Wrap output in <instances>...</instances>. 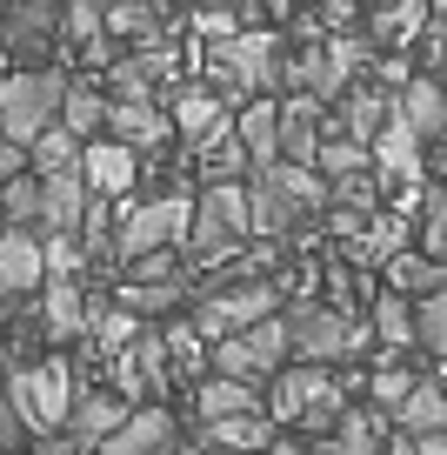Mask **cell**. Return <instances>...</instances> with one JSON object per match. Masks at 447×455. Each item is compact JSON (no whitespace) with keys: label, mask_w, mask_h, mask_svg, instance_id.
Segmentation results:
<instances>
[{"label":"cell","mask_w":447,"mask_h":455,"mask_svg":"<svg viewBox=\"0 0 447 455\" xmlns=\"http://www.w3.org/2000/svg\"><path fill=\"white\" fill-rule=\"evenodd\" d=\"M327 208V188L314 181V168H287V161H267L254 168L247 181V235H287L301 214H321Z\"/></svg>","instance_id":"6da1fadb"},{"label":"cell","mask_w":447,"mask_h":455,"mask_svg":"<svg viewBox=\"0 0 447 455\" xmlns=\"http://www.w3.org/2000/svg\"><path fill=\"white\" fill-rule=\"evenodd\" d=\"M280 328H287V355H301V369H327V362H348L367 348V328H354L327 301H294Z\"/></svg>","instance_id":"7a4b0ae2"},{"label":"cell","mask_w":447,"mask_h":455,"mask_svg":"<svg viewBox=\"0 0 447 455\" xmlns=\"http://www.w3.org/2000/svg\"><path fill=\"white\" fill-rule=\"evenodd\" d=\"M7 409L20 415V428H41V435H54L60 422H67L74 409V369L67 362H27V369L7 375Z\"/></svg>","instance_id":"3957f363"},{"label":"cell","mask_w":447,"mask_h":455,"mask_svg":"<svg viewBox=\"0 0 447 455\" xmlns=\"http://www.w3.org/2000/svg\"><path fill=\"white\" fill-rule=\"evenodd\" d=\"M60 87H67V74H54V68L7 74V81H0V141L27 148L34 134H47V121H54V108H60Z\"/></svg>","instance_id":"277c9868"},{"label":"cell","mask_w":447,"mask_h":455,"mask_svg":"<svg viewBox=\"0 0 447 455\" xmlns=\"http://www.w3.org/2000/svg\"><path fill=\"white\" fill-rule=\"evenodd\" d=\"M280 369H287V328H280V315H267V322L214 341V375H221V382L254 388V382H274Z\"/></svg>","instance_id":"5b68a950"},{"label":"cell","mask_w":447,"mask_h":455,"mask_svg":"<svg viewBox=\"0 0 447 455\" xmlns=\"http://www.w3.org/2000/svg\"><path fill=\"white\" fill-rule=\"evenodd\" d=\"M247 242V188L240 181H208V195L187 214V255H234Z\"/></svg>","instance_id":"8992f818"},{"label":"cell","mask_w":447,"mask_h":455,"mask_svg":"<svg viewBox=\"0 0 447 455\" xmlns=\"http://www.w3.org/2000/svg\"><path fill=\"white\" fill-rule=\"evenodd\" d=\"M187 214H194V201H187V195H161V201H147V208H134V214L121 221L114 255H121V261L181 255V248H187Z\"/></svg>","instance_id":"52a82bcc"},{"label":"cell","mask_w":447,"mask_h":455,"mask_svg":"<svg viewBox=\"0 0 447 455\" xmlns=\"http://www.w3.org/2000/svg\"><path fill=\"white\" fill-rule=\"evenodd\" d=\"M280 60H287V47H280V34L254 28V34H234V41L214 47L208 74H221V81H234L240 100H261V87L280 81Z\"/></svg>","instance_id":"ba28073f"},{"label":"cell","mask_w":447,"mask_h":455,"mask_svg":"<svg viewBox=\"0 0 447 455\" xmlns=\"http://www.w3.org/2000/svg\"><path fill=\"white\" fill-rule=\"evenodd\" d=\"M274 301H280V288L274 282H234V288H214L208 301L194 308V335H208V341H227V335H240V328H254V322H267L274 315Z\"/></svg>","instance_id":"9c48e42d"},{"label":"cell","mask_w":447,"mask_h":455,"mask_svg":"<svg viewBox=\"0 0 447 455\" xmlns=\"http://www.w3.org/2000/svg\"><path fill=\"white\" fill-rule=\"evenodd\" d=\"M267 409H274L280 422L327 428V422L341 415V388L327 382L321 369H301V362H294V369H280V375H274V402H267Z\"/></svg>","instance_id":"30bf717a"},{"label":"cell","mask_w":447,"mask_h":455,"mask_svg":"<svg viewBox=\"0 0 447 455\" xmlns=\"http://www.w3.org/2000/svg\"><path fill=\"white\" fill-rule=\"evenodd\" d=\"M60 41V7L54 0H27V7H0V47L20 60H41Z\"/></svg>","instance_id":"8fae6325"},{"label":"cell","mask_w":447,"mask_h":455,"mask_svg":"<svg viewBox=\"0 0 447 455\" xmlns=\"http://www.w3.org/2000/svg\"><path fill=\"white\" fill-rule=\"evenodd\" d=\"M280 81H294V94L314 100V108L348 94V68H341L334 47H301V54H287L280 60Z\"/></svg>","instance_id":"7c38bea8"},{"label":"cell","mask_w":447,"mask_h":455,"mask_svg":"<svg viewBox=\"0 0 447 455\" xmlns=\"http://www.w3.org/2000/svg\"><path fill=\"white\" fill-rule=\"evenodd\" d=\"M394 121H401L414 141H441V134H447V87L434 81V74H414V81H401Z\"/></svg>","instance_id":"4fadbf2b"},{"label":"cell","mask_w":447,"mask_h":455,"mask_svg":"<svg viewBox=\"0 0 447 455\" xmlns=\"http://www.w3.org/2000/svg\"><path fill=\"white\" fill-rule=\"evenodd\" d=\"M121 422H127V402L114 395V388H74V409H67V422H60V428H67L81 449H100Z\"/></svg>","instance_id":"5bb4252c"},{"label":"cell","mask_w":447,"mask_h":455,"mask_svg":"<svg viewBox=\"0 0 447 455\" xmlns=\"http://www.w3.org/2000/svg\"><path fill=\"white\" fill-rule=\"evenodd\" d=\"M314 148H321V108L294 94L287 108L274 114V155L287 168H314Z\"/></svg>","instance_id":"9a60e30c"},{"label":"cell","mask_w":447,"mask_h":455,"mask_svg":"<svg viewBox=\"0 0 447 455\" xmlns=\"http://www.w3.org/2000/svg\"><path fill=\"white\" fill-rule=\"evenodd\" d=\"M161 100H174V128H181V134H194V141H227V108L208 94V87L174 81V87H161ZM161 100H154V108H161Z\"/></svg>","instance_id":"2e32d148"},{"label":"cell","mask_w":447,"mask_h":455,"mask_svg":"<svg viewBox=\"0 0 447 455\" xmlns=\"http://www.w3.org/2000/svg\"><path fill=\"white\" fill-rule=\"evenodd\" d=\"M47 282V268H41V235L34 228H0V288L7 295H34V288Z\"/></svg>","instance_id":"e0dca14e"},{"label":"cell","mask_w":447,"mask_h":455,"mask_svg":"<svg viewBox=\"0 0 447 455\" xmlns=\"http://www.w3.org/2000/svg\"><path fill=\"white\" fill-rule=\"evenodd\" d=\"M161 449H174V415L168 409H140V415H127L94 455H161Z\"/></svg>","instance_id":"ac0fdd59"},{"label":"cell","mask_w":447,"mask_h":455,"mask_svg":"<svg viewBox=\"0 0 447 455\" xmlns=\"http://www.w3.org/2000/svg\"><path fill=\"white\" fill-rule=\"evenodd\" d=\"M81 188L87 195H121V188H134V155L114 148V141L81 148Z\"/></svg>","instance_id":"d6986e66"},{"label":"cell","mask_w":447,"mask_h":455,"mask_svg":"<svg viewBox=\"0 0 447 455\" xmlns=\"http://www.w3.org/2000/svg\"><path fill=\"white\" fill-rule=\"evenodd\" d=\"M81 214H87L81 174H54V181H41V235H74Z\"/></svg>","instance_id":"ffe728a7"},{"label":"cell","mask_w":447,"mask_h":455,"mask_svg":"<svg viewBox=\"0 0 447 455\" xmlns=\"http://www.w3.org/2000/svg\"><path fill=\"white\" fill-rule=\"evenodd\" d=\"M394 422H401L407 435H441V428H447V388H441V382H427V375H414V388L401 395Z\"/></svg>","instance_id":"44dd1931"},{"label":"cell","mask_w":447,"mask_h":455,"mask_svg":"<svg viewBox=\"0 0 447 455\" xmlns=\"http://www.w3.org/2000/svg\"><path fill=\"white\" fill-rule=\"evenodd\" d=\"M107 134H114V148L140 155V148H161L174 128H168V114H161V108H107Z\"/></svg>","instance_id":"7402d4cb"},{"label":"cell","mask_w":447,"mask_h":455,"mask_svg":"<svg viewBox=\"0 0 447 455\" xmlns=\"http://www.w3.org/2000/svg\"><path fill=\"white\" fill-rule=\"evenodd\" d=\"M161 382H168L161 335H134V341H127V362H121V388H127V395H154Z\"/></svg>","instance_id":"603a6c76"},{"label":"cell","mask_w":447,"mask_h":455,"mask_svg":"<svg viewBox=\"0 0 447 455\" xmlns=\"http://www.w3.org/2000/svg\"><path fill=\"white\" fill-rule=\"evenodd\" d=\"M94 128H107V94L100 87H87V81H67L60 87V134H94Z\"/></svg>","instance_id":"cb8c5ba5"},{"label":"cell","mask_w":447,"mask_h":455,"mask_svg":"<svg viewBox=\"0 0 447 455\" xmlns=\"http://www.w3.org/2000/svg\"><path fill=\"white\" fill-rule=\"evenodd\" d=\"M274 114H280V108H274V100H267V94L240 108V134H234V148H240V155L254 161V168H267V161H280V155H274Z\"/></svg>","instance_id":"d4e9b609"},{"label":"cell","mask_w":447,"mask_h":455,"mask_svg":"<svg viewBox=\"0 0 447 455\" xmlns=\"http://www.w3.org/2000/svg\"><path fill=\"white\" fill-rule=\"evenodd\" d=\"M401 235H407V228L394 221V214H374V221H367L361 235H348L341 248H348L354 268H367V261H394V255H401Z\"/></svg>","instance_id":"484cf974"},{"label":"cell","mask_w":447,"mask_h":455,"mask_svg":"<svg viewBox=\"0 0 447 455\" xmlns=\"http://www.w3.org/2000/svg\"><path fill=\"white\" fill-rule=\"evenodd\" d=\"M374 161H367L361 141H348V134H321V148H314V181H348V174H367Z\"/></svg>","instance_id":"4316f807"},{"label":"cell","mask_w":447,"mask_h":455,"mask_svg":"<svg viewBox=\"0 0 447 455\" xmlns=\"http://www.w3.org/2000/svg\"><path fill=\"white\" fill-rule=\"evenodd\" d=\"M367 161H374V168H388V174H414V168H420V141L394 121V108H388V128L367 141Z\"/></svg>","instance_id":"83f0119b"},{"label":"cell","mask_w":447,"mask_h":455,"mask_svg":"<svg viewBox=\"0 0 447 455\" xmlns=\"http://www.w3.org/2000/svg\"><path fill=\"white\" fill-rule=\"evenodd\" d=\"M361 20H367V41H374V54L388 41H407V34L420 28V20H434L420 0H401V7H361Z\"/></svg>","instance_id":"f1b7e54d"},{"label":"cell","mask_w":447,"mask_h":455,"mask_svg":"<svg viewBox=\"0 0 447 455\" xmlns=\"http://www.w3.org/2000/svg\"><path fill=\"white\" fill-rule=\"evenodd\" d=\"M200 422H234V415H261V402H254V388H240V382H200Z\"/></svg>","instance_id":"f546056e"},{"label":"cell","mask_w":447,"mask_h":455,"mask_svg":"<svg viewBox=\"0 0 447 455\" xmlns=\"http://www.w3.org/2000/svg\"><path fill=\"white\" fill-rule=\"evenodd\" d=\"M327 208H334V214H354V221H374V214H380V174L367 168V174L334 181V188H327Z\"/></svg>","instance_id":"4dcf8cb0"},{"label":"cell","mask_w":447,"mask_h":455,"mask_svg":"<svg viewBox=\"0 0 447 455\" xmlns=\"http://www.w3.org/2000/svg\"><path fill=\"white\" fill-rule=\"evenodd\" d=\"M187 288L168 282V288H140V282H121V315H134V322H161V315L181 308Z\"/></svg>","instance_id":"1f68e13d"},{"label":"cell","mask_w":447,"mask_h":455,"mask_svg":"<svg viewBox=\"0 0 447 455\" xmlns=\"http://www.w3.org/2000/svg\"><path fill=\"white\" fill-rule=\"evenodd\" d=\"M388 275H394V288H401V295H420V301L447 288V268H441V261H427V255H394Z\"/></svg>","instance_id":"d6a6232c"},{"label":"cell","mask_w":447,"mask_h":455,"mask_svg":"<svg viewBox=\"0 0 447 455\" xmlns=\"http://www.w3.org/2000/svg\"><path fill=\"white\" fill-rule=\"evenodd\" d=\"M41 328L54 341H67V335L87 328V308H81V288H74V282H54V295H47V308H41Z\"/></svg>","instance_id":"836d02e7"},{"label":"cell","mask_w":447,"mask_h":455,"mask_svg":"<svg viewBox=\"0 0 447 455\" xmlns=\"http://www.w3.org/2000/svg\"><path fill=\"white\" fill-rule=\"evenodd\" d=\"M208 442L214 449H227V455H254V449H267V415H234V422H208Z\"/></svg>","instance_id":"e575fe53"},{"label":"cell","mask_w":447,"mask_h":455,"mask_svg":"<svg viewBox=\"0 0 447 455\" xmlns=\"http://www.w3.org/2000/svg\"><path fill=\"white\" fill-rule=\"evenodd\" d=\"M420 255L447 268V188H427V195H420Z\"/></svg>","instance_id":"d590c367"},{"label":"cell","mask_w":447,"mask_h":455,"mask_svg":"<svg viewBox=\"0 0 447 455\" xmlns=\"http://www.w3.org/2000/svg\"><path fill=\"white\" fill-rule=\"evenodd\" d=\"M100 28H107V34H161V28H168V7H154V0L100 7Z\"/></svg>","instance_id":"8d00e7d4"},{"label":"cell","mask_w":447,"mask_h":455,"mask_svg":"<svg viewBox=\"0 0 447 455\" xmlns=\"http://www.w3.org/2000/svg\"><path fill=\"white\" fill-rule=\"evenodd\" d=\"M0 214H7V228H34V235H41V181H34V174L7 181L0 188Z\"/></svg>","instance_id":"74e56055"},{"label":"cell","mask_w":447,"mask_h":455,"mask_svg":"<svg viewBox=\"0 0 447 455\" xmlns=\"http://www.w3.org/2000/svg\"><path fill=\"white\" fill-rule=\"evenodd\" d=\"M374 128H388V100L374 94V87H354L348 94V141H374Z\"/></svg>","instance_id":"f35d334b"},{"label":"cell","mask_w":447,"mask_h":455,"mask_svg":"<svg viewBox=\"0 0 447 455\" xmlns=\"http://www.w3.org/2000/svg\"><path fill=\"white\" fill-rule=\"evenodd\" d=\"M414 341H420V348H434V355L447 362V288H441V295H427V301L414 308Z\"/></svg>","instance_id":"ab89813d"},{"label":"cell","mask_w":447,"mask_h":455,"mask_svg":"<svg viewBox=\"0 0 447 455\" xmlns=\"http://www.w3.org/2000/svg\"><path fill=\"white\" fill-rule=\"evenodd\" d=\"M374 335L394 341V348H407V341H414V308H407L401 295H380L374 301Z\"/></svg>","instance_id":"60d3db41"},{"label":"cell","mask_w":447,"mask_h":455,"mask_svg":"<svg viewBox=\"0 0 447 455\" xmlns=\"http://www.w3.org/2000/svg\"><path fill=\"white\" fill-rule=\"evenodd\" d=\"M81 255H87V248L74 242V235H41V268L54 275V282H67V275L81 268Z\"/></svg>","instance_id":"b9f144b4"},{"label":"cell","mask_w":447,"mask_h":455,"mask_svg":"<svg viewBox=\"0 0 447 455\" xmlns=\"http://www.w3.org/2000/svg\"><path fill=\"white\" fill-rule=\"evenodd\" d=\"M127 282L168 288V282H181V261H174V255H140V261H127Z\"/></svg>","instance_id":"7bdbcfd3"},{"label":"cell","mask_w":447,"mask_h":455,"mask_svg":"<svg viewBox=\"0 0 447 455\" xmlns=\"http://www.w3.org/2000/svg\"><path fill=\"white\" fill-rule=\"evenodd\" d=\"M407 388H414V369H374V382H367V395H374L380 402V409H401V395H407Z\"/></svg>","instance_id":"ee69618b"},{"label":"cell","mask_w":447,"mask_h":455,"mask_svg":"<svg viewBox=\"0 0 447 455\" xmlns=\"http://www.w3.org/2000/svg\"><path fill=\"white\" fill-rule=\"evenodd\" d=\"M187 20H194V34H208V41L221 47V41H234V20H240V7H194Z\"/></svg>","instance_id":"f6af8a7d"},{"label":"cell","mask_w":447,"mask_h":455,"mask_svg":"<svg viewBox=\"0 0 447 455\" xmlns=\"http://www.w3.org/2000/svg\"><path fill=\"white\" fill-rule=\"evenodd\" d=\"M60 34H67V41H94V34H100V7H94V0L60 7Z\"/></svg>","instance_id":"bcb514c9"},{"label":"cell","mask_w":447,"mask_h":455,"mask_svg":"<svg viewBox=\"0 0 447 455\" xmlns=\"http://www.w3.org/2000/svg\"><path fill=\"white\" fill-rule=\"evenodd\" d=\"M20 174H27V148L0 141V188H7V181H20Z\"/></svg>","instance_id":"7dc6e473"},{"label":"cell","mask_w":447,"mask_h":455,"mask_svg":"<svg viewBox=\"0 0 447 455\" xmlns=\"http://www.w3.org/2000/svg\"><path fill=\"white\" fill-rule=\"evenodd\" d=\"M20 435H27V428H20V415L7 409V395H0V455H14V449H20Z\"/></svg>","instance_id":"c3c4849f"},{"label":"cell","mask_w":447,"mask_h":455,"mask_svg":"<svg viewBox=\"0 0 447 455\" xmlns=\"http://www.w3.org/2000/svg\"><path fill=\"white\" fill-rule=\"evenodd\" d=\"M41 455H87V449H81L74 435H47V442H41Z\"/></svg>","instance_id":"681fc988"},{"label":"cell","mask_w":447,"mask_h":455,"mask_svg":"<svg viewBox=\"0 0 447 455\" xmlns=\"http://www.w3.org/2000/svg\"><path fill=\"white\" fill-rule=\"evenodd\" d=\"M254 455H308V449H301V442H280V435H274L267 449H254Z\"/></svg>","instance_id":"f907efd6"},{"label":"cell","mask_w":447,"mask_h":455,"mask_svg":"<svg viewBox=\"0 0 447 455\" xmlns=\"http://www.w3.org/2000/svg\"><path fill=\"white\" fill-rule=\"evenodd\" d=\"M308 455H348V449H341V442H321V449H308Z\"/></svg>","instance_id":"816d5d0a"},{"label":"cell","mask_w":447,"mask_h":455,"mask_svg":"<svg viewBox=\"0 0 447 455\" xmlns=\"http://www.w3.org/2000/svg\"><path fill=\"white\" fill-rule=\"evenodd\" d=\"M434 168H441V174H447V134H441V155H434Z\"/></svg>","instance_id":"f5cc1de1"},{"label":"cell","mask_w":447,"mask_h":455,"mask_svg":"<svg viewBox=\"0 0 447 455\" xmlns=\"http://www.w3.org/2000/svg\"><path fill=\"white\" fill-rule=\"evenodd\" d=\"M7 308H14V295H7V288H0V315H7Z\"/></svg>","instance_id":"db71d44e"},{"label":"cell","mask_w":447,"mask_h":455,"mask_svg":"<svg viewBox=\"0 0 447 455\" xmlns=\"http://www.w3.org/2000/svg\"><path fill=\"white\" fill-rule=\"evenodd\" d=\"M388 455H414V449H407V442H394V449H388Z\"/></svg>","instance_id":"11a10c76"},{"label":"cell","mask_w":447,"mask_h":455,"mask_svg":"<svg viewBox=\"0 0 447 455\" xmlns=\"http://www.w3.org/2000/svg\"><path fill=\"white\" fill-rule=\"evenodd\" d=\"M168 455H200V449H181V442H174V449H168Z\"/></svg>","instance_id":"9f6ffc18"}]
</instances>
